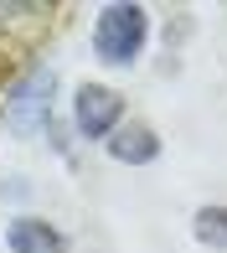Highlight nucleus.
I'll return each instance as SVG.
<instances>
[{
  "label": "nucleus",
  "mask_w": 227,
  "mask_h": 253,
  "mask_svg": "<svg viewBox=\"0 0 227 253\" xmlns=\"http://www.w3.org/2000/svg\"><path fill=\"white\" fill-rule=\"evenodd\" d=\"M150 47V5L114 0L93 16V57L104 67H134Z\"/></svg>",
  "instance_id": "f257e3e1"
},
{
  "label": "nucleus",
  "mask_w": 227,
  "mask_h": 253,
  "mask_svg": "<svg viewBox=\"0 0 227 253\" xmlns=\"http://www.w3.org/2000/svg\"><path fill=\"white\" fill-rule=\"evenodd\" d=\"M52 93H57V73L47 62H31L16 83L5 88V124L10 134H37L52 124Z\"/></svg>",
  "instance_id": "f03ea898"
},
{
  "label": "nucleus",
  "mask_w": 227,
  "mask_h": 253,
  "mask_svg": "<svg viewBox=\"0 0 227 253\" xmlns=\"http://www.w3.org/2000/svg\"><path fill=\"white\" fill-rule=\"evenodd\" d=\"M124 124V93L109 83H77L73 88V129L83 140L104 145L114 129Z\"/></svg>",
  "instance_id": "7ed1b4c3"
},
{
  "label": "nucleus",
  "mask_w": 227,
  "mask_h": 253,
  "mask_svg": "<svg viewBox=\"0 0 227 253\" xmlns=\"http://www.w3.org/2000/svg\"><path fill=\"white\" fill-rule=\"evenodd\" d=\"M5 253H73L67 233L37 212H21L5 222Z\"/></svg>",
  "instance_id": "20e7f679"
},
{
  "label": "nucleus",
  "mask_w": 227,
  "mask_h": 253,
  "mask_svg": "<svg viewBox=\"0 0 227 253\" xmlns=\"http://www.w3.org/2000/svg\"><path fill=\"white\" fill-rule=\"evenodd\" d=\"M104 150L109 160H119V166H155L165 150V140L155 134V124H145V119H124L119 129L104 140Z\"/></svg>",
  "instance_id": "39448f33"
},
{
  "label": "nucleus",
  "mask_w": 227,
  "mask_h": 253,
  "mask_svg": "<svg viewBox=\"0 0 227 253\" xmlns=\"http://www.w3.org/2000/svg\"><path fill=\"white\" fill-rule=\"evenodd\" d=\"M191 238L212 253H227V207L222 202H207L191 212Z\"/></svg>",
  "instance_id": "423d86ee"
}]
</instances>
